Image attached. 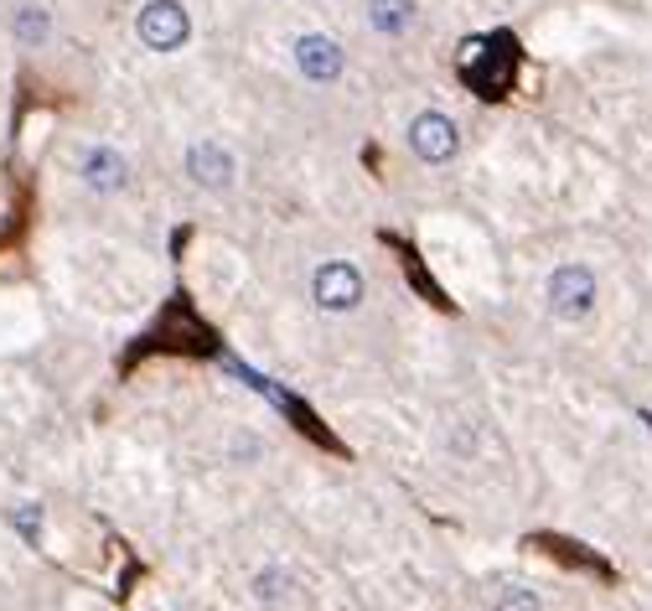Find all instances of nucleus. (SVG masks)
Segmentation results:
<instances>
[{"label":"nucleus","instance_id":"nucleus-1","mask_svg":"<svg viewBox=\"0 0 652 611\" xmlns=\"http://www.w3.org/2000/svg\"><path fill=\"white\" fill-rule=\"evenodd\" d=\"M513 42L508 37H472L461 47V79L476 99H502L513 89Z\"/></svg>","mask_w":652,"mask_h":611},{"label":"nucleus","instance_id":"nucleus-2","mask_svg":"<svg viewBox=\"0 0 652 611\" xmlns=\"http://www.w3.org/2000/svg\"><path fill=\"white\" fill-rule=\"evenodd\" d=\"M549 306L559 321H585L595 306V275L585 265H559L549 275Z\"/></svg>","mask_w":652,"mask_h":611},{"label":"nucleus","instance_id":"nucleus-3","mask_svg":"<svg viewBox=\"0 0 652 611\" xmlns=\"http://www.w3.org/2000/svg\"><path fill=\"white\" fill-rule=\"evenodd\" d=\"M140 42L151 47V52H177L181 42H187V11H181L177 0H145V11H140Z\"/></svg>","mask_w":652,"mask_h":611},{"label":"nucleus","instance_id":"nucleus-4","mask_svg":"<svg viewBox=\"0 0 652 611\" xmlns=\"http://www.w3.org/2000/svg\"><path fill=\"white\" fill-rule=\"evenodd\" d=\"M317 306L321 312H353L357 301H363V275H357L353 265H342V259H327L317 270Z\"/></svg>","mask_w":652,"mask_h":611},{"label":"nucleus","instance_id":"nucleus-5","mask_svg":"<svg viewBox=\"0 0 652 611\" xmlns=\"http://www.w3.org/2000/svg\"><path fill=\"white\" fill-rule=\"evenodd\" d=\"M410 145L419 161H451L455 156V125L446 115H419L410 125Z\"/></svg>","mask_w":652,"mask_h":611},{"label":"nucleus","instance_id":"nucleus-6","mask_svg":"<svg viewBox=\"0 0 652 611\" xmlns=\"http://www.w3.org/2000/svg\"><path fill=\"white\" fill-rule=\"evenodd\" d=\"M296 68L311 83H332L342 73V47L332 37H300L296 42Z\"/></svg>","mask_w":652,"mask_h":611},{"label":"nucleus","instance_id":"nucleus-7","mask_svg":"<svg viewBox=\"0 0 652 611\" xmlns=\"http://www.w3.org/2000/svg\"><path fill=\"white\" fill-rule=\"evenodd\" d=\"M187 172H192L198 181H208V187H228L238 166H234V156H228L223 145L202 140V145H192V151H187Z\"/></svg>","mask_w":652,"mask_h":611},{"label":"nucleus","instance_id":"nucleus-8","mask_svg":"<svg viewBox=\"0 0 652 611\" xmlns=\"http://www.w3.org/2000/svg\"><path fill=\"white\" fill-rule=\"evenodd\" d=\"M83 181H88L94 192H115V187H125V161H119V151H109V145L83 151Z\"/></svg>","mask_w":652,"mask_h":611},{"label":"nucleus","instance_id":"nucleus-9","mask_svg":"<svg viewBox=\"0 0 652 611\" xmlns=\"http://www.w3.org/2000/svg\"><path fill=\"white\" fill-rule=\"evenodd\" d=\"M368 21L383 37H404L415 26V0H368Z\"/></svg>","mask_w":652,"mask_h":611},{"label":"nucleus","instance_id":"nucleus-10","mask_svg":"<svg viewBox=\"0 0 652 611\" xmlns=\"http://www.w3.org/2000/svg\"><path fill=\"white\" fill-rule=\"evenodd\" d=\"M47 32H52L47 11H42V5H21L16 11V37L26 42V47H37V42H47Z\"/></svg>","mask_w":652,"mask_h":611},{"label":"nucleus","instance_id":"nucleus-11","mask_svg":"<svg viewBox=\"0 0 652 611\" xmlns=\"http://www.w3.org/2000/svg\"><path fill=\"white\" fill-rule=\"evenodd\" d=\"M493 611H538V601H534V591H518V586H513V591L497 596Z\"/></svg>","mask_w":652,"mask_h":611}]
</instances>
